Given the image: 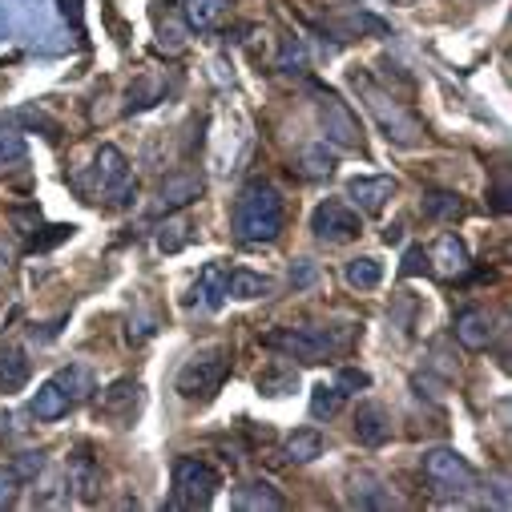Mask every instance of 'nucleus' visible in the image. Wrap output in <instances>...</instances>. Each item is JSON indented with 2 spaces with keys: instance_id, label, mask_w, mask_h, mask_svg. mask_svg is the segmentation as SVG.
<instances>
[{
  "instance_id": "16",
  "label": "nucleus",
  "mask_w": 512,
  "mask_h": 512,
  "mask_svg": "<svg viewBox=\"0 0 512 512\" xmlns=\"http://www.w3.org/2000/svg\"><path fill=\"white\" fill-rule=\"evenodd\" d=\"M234 508H238V512H283L287 500H283V492H275L267 480H250V484H242V488L234 492Z\"/></svg>"
},
{
  "instance_id": "4",
  "label": "nucleus",
  "mask_w": 512,
  "mask_h": 512,
  "mask_svg": "<svg viewBox=\"0 0 512 512\" xmlns=\"http://www.w3.org/2000/svg\"><path fill=\"white\" fill-rule=\"evenodd\" d=\"M271 351H283L287 359L299 363H323L327 355H335L343 347V335H335L331 327H279L263 339Z\"/></svg>"
},
{
  "instance_id": "11",
  "label": "nucleus",
  "mask_w": 512,
  "mask_h": 512,
  "mask_svg": "<svg viewBox=\"0 0 512 512\" xmlns=\"http://www.w3.org/2000/svg\"><path fill=\"white\" fill-rule=\"evenodd\" d=\"M468 246H464V238L460 234H452V230H444L440 238H436V246L428 250V271H436L440 279H460L464 271H468Z\"/></svg>"
},
{
  "instance_id": "6",
  "label": "nucleus",
  "mask_w": 512,
  "mask_h": 512,
  "mask_svg": "<svg viewBox=\"0 0 512 512\" xmlns=\"http://www.w3.org/2000/svg\"><path fill=\"white\" fill-rule=\"evenodd\" d=\"M218 488H222V476L206 460L198 456L174 460V508H210Z\"/></svg>"
},
{
  "instance_id": "7",
  "label": "nucleus",
  "mask_w": 512,
  "mask_h": 512,
  "mask_svg": "<svg viewBox=\"0 0 512 512\" xmlns=\"http://www.w3.org/2000/svg\"><path fill=\"white\" fill-rule=\"evenodd\" d=\"M93 182H97V198H105L109 206H125L130 194L138 190L134 174H130V162L117 146H101L97 158H93Z\"/></svg>"
},
{
  "instance_id": "27",
  "label": "nucleus",
  "mask_w": 512,
  "mask_h": 512,
  "mask_svg": "<svg viewBox=\"0 0 512 512\" xmlns=\"http://www.w3.org/2000/svg\"><path fill=\"white\" fill-rule=\"evenodd\" d=\"M53 379H57V383H61V388L69 392L73 408H77V404H81V400H85V396L93 392V379H89V371H85V367H65V371H57Z\"/></svg>"
},
{
  "instance_id": "24",
  "label": "nucleus",
  "mask_w": 512,
  "mask_h": 512,
  "mask_svg": "<svg viewBox=\"0 0 512 512\" xmlns=\"http://www.w3.org/2000/svg\"><path fill=\"white\" fill-rule=\"evenodd\" d=\"M226 295L230 299H267L271 295V279L254 275V271H230L226 275Z\"/></svg>"
},
{
  "instance_id": "2",
  "label": "nucleus",
  "mask_w": 512,
  "mask_h": 512,
  "mask_svg": "<svg viewBox=\"0 0 512 512\" xmlns=\"http://www.w3.org/2000/svg\"><path fill=\"white\" fill-rule=\"evenodd\" d=\"M351 85L359 89V97H363L367 113L375 117V125L383 130V138L396 142V146H416V142H420L424 130H420V121L404 109V101L388 97V93H383L367 73H351Z\"/></svg>"
},
{
  "instance_id": "17",
  "label": "nucleus",
  "mask_w": 512,
  "mask_h": 512,
  "mask_svg": "<svg viewBox=\"0 0 512 512\" xmlns=\"http://www.w3.org/2000/svg\"><path fill=\"white\" fill-rule=\"evenodd\" d=\"M29 383V355L17 343L0 347V392H21Z\"/></svg>"
},
{
  "instance_id": "14",
  "label": "nucleus",
  "mask_w": 512,
  "mask_h": 512,
  "mask_svg": "<svg viewBox=\"0 0 512 512\" xmlns=\"http://www.w3.org/2000/svg\"><path fill=\"white\" fill-rule=\"evenodd\" d=\"M355 436H359V444H367V448L388 444V440H392V416H388V408L359 404V412H355Z\"/></svg>"
},
{
  "instance_id": "20",
  "label": "nucleus",
  "mask_w": 512,
  "mask_h": 512,
  "mask_svg": "<svg viewBox=\"0 0 512 512\" xmlns=\"http://www.w3.org/2000/svg\"><path fill=\"white\" fill-rule=\"evenodd\" d=\"M158 101H166V77L162 73H142L130 85V93H125V113H142Z\"/></svg>"
},
{
  "instance_id": "37",
  "label": "nucleus",
  "mask_w": 512,
  "mask_h": 512,
  "mask_svg": "<svg viewBox=\"0 0 512 512\" xmlns=\"http://www.w3.org/2000/svg\"><path fill=\"white\" fill-rule=\"evenodd\" d=\"M335 388H339L343 396H351V392H359V388H371V375H367V371H355V367H343L339 379H335Z\"/></svg>"
},
{
  "instance_id": "34",
  "label": "nucleus",
  "mask_w": 512,
  "mask_h": 512,
  "mask_svg": "<svg viewBox=\"0 0 512 512\" xmlns=\"http://www.w3.org/2000/svg\"><path fill=\"white\" fill-rule=\"evenodd\" d=\"M190 222L186 218H178V222H170V226H162V238H158V246L166 250V254H174V250H182L186 242H190Z\"/></svg>"
},
{
  "instance_id": "15",
  "label": "nucleus",
  "mask_w": 512,
  "mask_h": 512,
  "mask_svg": "<svg viewBox=\"0 0 512 512\" xmlns=\"http://www.w3.org/2000/svg\"><path fill=\"white\" fill-rule=\"evenodd\" d=\"M138 400H142V383L138 379H117L113 388L101 392V412L109 420H130L138 412Z\"/></svg>"
},
{
  "instance_id": "10",
  "label": "nucleus",
  "mask_w": 512,
  "mask_h": 512,
  "mask_svg": "<svg viewBox=\"0 0 512 512\" xmlns=\"http://www.w3.org/2000/svg\"><path fill=\"white\" fill-rule=\"evenodd\" d=\"M202 190H206V182H202V174H194V170H182V174H170L166 182H162V190H158V198H154V214H178V210H186L190 202H198L202 198Z\"/></svg>"
},
{
  "instance_id": "12",
  "label": "nucleus",
  "mask_w": 512,
  "mask_h": 512,
  "mask_svg": "<svg viewBox=\"0 0 512 512\" xmlns=\"http://www.w3.org/2000/svg\"><path fill=\"white\" fill-rule=\"evenodd\" d=\"M452 335H456L460 347H468V351H484V347H492V339H496V319H492L488 311H480V307H468V311L456 315Z\"/></svg>"
},
{
  "instance_id": "29",
  "label": "nucleus",
  "mask_w": 512,
  "mask_h": 512,
  "mask_svg": "<svg viewBox=\"0 0 512 512\" xmlns=\"http://www.w3.org/2000/svg\"><path fill=\"white\" fill-rule=\"evenodd\" d=\"M299 166H303V174H307V178H327V174L335 170V154L319 142V146H307V150H303Z\"/></svg>"
},
{
  "instance_id": "19",
  "label": "nucleus",
  "mask_w": 512,
  "mask_h": 512,
  "mask_svg": "<svg viewBox=\"0 0 512 512\" xmlns=\"http://www.w3.org/2000/svg\"><path fill=\"white\" fill-rule=\"evenodd\" d=\"M69 408H73V400H69V392L61 388L57 379L41 383L37 396H33V416H37V420H45V424H53V420L69 416Z\"/></svg>"
},
{
  "instance_id": "32",
  "label": "nucleus",
  "mask_w": 512,
  "mask_h": 512,
  "mask_svg": "<svg viewBox=\"0 0 512 512\" xmlns=\"http://www.w3.org/2000/svg\"><path fill=\"white\" fill-rule=\"evenodd\" d=\"M29 162V150L17 134H0V174L5 170H21Z\"/></svg>"
},
{
  "instance_id": "5",
  "label": "nucleus",
  "mask_w": 512,
  "mask_h": 512,
  "mask_svg": "<svg viewBox=\"0 0 512 512\" xmlns=\"http://www.w3.org/2000/svg\"><path fill=\"white\" fill-rule=\"evenodd\" d=\"M424 480H428V488H432L436 496H444V500H460V496H468V492L476 488L472 464H468L460 452H452V448H432V452H424Z\"/></svg>"
},
{
  "instance_id": "40",
  "label": "nucleus",
  "mask_w": 512,
  "mask_h": 512,
  "mask_svg": "<svg viewBox=\"0 0 512 512\" xmlns=\"http://www.w3.org/2000/svg\"><path fill=\"white\" fill-rule=\"evenodd\" d=\"M383 242H400V226H388V230H383Z\"/></svg>"
},
{
  "instance_id": "9",
  "label": "nucleus",
  "mask_w": 512,
  "mask_h": 512,
  "mask_svg": "<svg viewBox=\"0 0 512 512\" xmlns=\"http://www.w3.org/2000/svg\"><path fill=\"white\" fill-rule=\"evenodd\" d=\"M311 230H315V238L319 242H327V246H343V242H351V238H359V230H363V222H359V214L347 206V202H319L315 206V214H311Z\"/></svg>"
},
{
  "instance_id": "30",
  "label": "nucleus",
  "mask_w": 512,
  "mask_h": 512,
  "mask_svg": "<svg viewBox=\"0 0 512 512\" xmlns=\"http://www.w3.org/2000/svg\"><path fill=\"white\" fill-rule=\"evenodd\" d=\"M295 383H299V375H295L291 367H275V371H263V375H259V392H267V396H287V392H295Z\"/></svg>"
},
{
  "instance_id": "38",
  "label": "nucleus",
  "mask_w": 512,
  "mask_h": 512,
  "mask_svg": "<svg viewBox=\"0 0 512 512\" xmlns=\"http://www.w3.org/2000/svg\"><path fill=\"white\" fill-rule=\"evenodd\" d=\"M41 468H45V452H21L17 464H13V472H17L21 480H33Z\"/></svg>"
},
{
  "instance_id": "31",
  "label": "nucleus",
  "mask_w": 512,
  "mask_h": 512,
  "mask_svg": "<svg viewBox=\"0 0 512 512\" xmlns=\"http://www.w3.org/2000/svg\"><path fill=\"white\" fill-rule=\"evenodd\" d=\"M363 484H367V488L351 496V504H355V508H392V504H396V496H392L388 488H383L379 480H371V476H363Z\"/></svg>"
},
{
  "instance_id": "1",
  "label": "nucleus",
  "mask_w": 512,
  "mask_h": 512,
  "mask_svg": "<svg viewBox=\"0 0 512 512\" xmlns=\"http://www.w3.org/2000/svg\"><path fill=\"white\" fill-rule=\"evenodd\" d=\"M283 222H287V206H283V194L271 186V182H250L242 186L238 202H234V238L242 246H263V242H275L283 234Z\"/></svg>"
},
{
  "instance_id": "13",
  "label": "nucleus",
  "mask_w": 512,
  "mask_h": 512,
  "mask_svg": "<svg viewBox=\"0 0 512 512\" xmlns=\"http://www.w3.org/2000/svg\"><path fill=\"white\" fill-rule=\"evenodd\" d=\"M396 194V182L388 174H379V178H351L347 182V198L359 214H379L383 206H388V198Z\"/></svg>"
},
{
  "instance_id": "28",
  "label": "nucleus",
  "mask_w": 512,
  "mask_h": 512,
  "mask_svg": "<svg viewBox=\"0 0 512 512\" xmlns=\"http://www.w3.org/2000/svg\"><path fill=\"white\" fill-rule=\"evenodd\" d=\"M339 408H343V392L335 388V383H319L315 396H311V416L315 420H331Z\"/></svg>"
},
{
  "instance_id": "26",
  "label": "nucleus",
  "mask_w": 512,
  "mask_h": 512,
  "mask_svg": "<svg viewBox=\"0 0 512 512\" xmlns=\"http://www.w3.org/2000/svg\"><path fill=\"white\" fill-rule=\"evenodd\" d=\"M424 214H428L432 222H452V218L464 214V202H460V194H452V190H428V194H424Z\"/></svg>"
},
{
  "instance_id": "8",
  "label": "nucleus",
  "mask_w": 512,
  "mask_h": 512,
  "mask_svg": "<svg viewBox=\"0 0 512 512\" xmlns=\"http://www.w3.org/2000/svg\"><path fill=\"white\" fill-rule=\"evenodd\" d=\"M315 105H319V121H323L327 142H335V146H343V150H355V146L363 142L359 121H355V113L347 109V101H339L331 89H319V85H315Z\"/></svg>"
},
{
  "instance_id": "39",
  "label": "nucleus",
  "mask_w": 512,
  "mask_h": 512,
  "mask_svg": "<svg viewBox=\"0 0 512 512\" xmlns=\"http://www.w3.org/2000/svg\"><path fill=\"white\" fill-rule=\"evenodd\" d=\"M420 271H428V250H424V246H412V250L404 254L400 275H420Z\"/></svg>"
},
{
  "instance_id": "22",
  "label": "nucleus",
  "mask_w": 512,
  "mask_h": 512,
  "mask_svg": "<svg viewBox=\"0 0 512 512\" xmlns=\"http://www.w3.org/2000/svg\"><path fill=\"white\" fill-rule=\"evenodd\" d=\"M69 484H73V492H77V500H81V504H93V500H97L101 472H97V464H93L85 452H77V456H73V464H69Z\"/></svg>"
},
{
  "instance_id": "23",
  "label": "nucleus",
  "mask_w": 512,
  "mask_h": 512,
  "mask_svg": "<svg viewBox=\"0 0 512 512\" xmlns=\"http://www.w3.org/2000/svg\"><path fill=\"white\" fill-rule=\"evenodd\" d=\"M343 279H347L351 291H375L383 283V263L371 259V254H359V259H351L343 267Z\"/></svg>"
},
{
  "instance_id": "36",
  "label": "nucleus",
  "mask_w": 512,
  "mask_h": 512,
  "mask_svg": "<svg viewBox=\"0 0 512 512\" xmlns=\"http://www.w3.org/2000/svg\"><path fill=\"white\" fill-rule=\"evenodd\" d=\"M17 496H21V476L9 468H0V512H5V508H13L17 504Z\"/></svg>"
},
{
  "instance_id": "21",
  "label": "nucleus",
  "mask_w": 512,
  "mask_h": 512,
  "mask_svg": "<svg viewBox=\"0 0 512 512\" xmlns=\"http://www.w3.org/2000/svg\"><path fill=\"white\" fill-rule=\"evenodd\" d=\"M230 9V0H182V17L194 33H210Z\"/></svg>"
},
{
  "instance_id": "41",
  "label": "nucleus",
  "mask_w": 512,
  "mask_h": 512,
  "mask_svg": "<svg viewBox=\"0 0 512 512\" xmlns=\"http://www.w3.org/2000/svg\"><path fill=\"white\" fill-rule=\"evenodd\" d=\"M392 5H400V9H412V5H420V0H392Z\"/></svg>"
},
{
  "instance_id": "3",
  "label": "nucleus",
  "mask_w": 512,
  "mask_h": 512,
  "mask_svg": "<svg viewBox=\"0 0 512 512\" xmlns=\"http://www.w3.org/2000/svg\"><path fill=\"white\" fill-rule=\"evenodd\" d=\"M230 347H202L198 355H190L174 379V388L182 400H214L222 392V383L230 375Z\"/></svg>"
},
{
  "instance_id": "35",
  "label": "nucleus",
  "mask_w": 512,
  "mask_h": 512,
  "mask_svg": "<svg viewBox=\"0 0 512 512\" xmlns=\"http://www.w3.org/2000/svg\"><path fill=\"white\" fill-rule=\"evenodd\" d=\"M17 121H25V125H37V130H45V138H49V142H57V134H61V125H57L49 113H41V109H21V113H17Z\"/></svg>"
},
{
  "instance_id": "18",
  "label": "nucleus",
  "mask_w": 512,
  "mask_h": 512,
  "mask_svg": "<svg viewBox=\"0 0 512 512\" xmlns=\"http://www.w3.org/2000/svg\"><path fill=\"white\" fill-rule=\"evenodd\" d=\"M226 275L230 271L222 263H206L202 275H198V283H194V303H202L206 311H218L226 303Z\"/></svg>"
},
{
  "instance_id": "25",
  "label": "nucleus",
  "mask_w": 512,
  "mask_h": 512,
  "mask_svg": "<svg viewBox=\"0 0 512 512\" xmlns=\"http://www.w3.org/2000/svg\"><path fill=\"white\" fill-rule=\"evenodd\" d=\"M323 456V436L315 428H299L287 436V460L291 464H311Z\"/></svg>"
},
{
  "instance_id": "33",
  "label": "nucleus",
  "mask_w": 512,
  "mask_h": 512,
  "mask_svg": "<svg viewBox=\"0 0 512 512\" xmlns=\"http://www.w3.org/2000/svg\"><path fill=\"white\" fill-rule=\"evenodd\" d=\"M275 69H283V73H303V69H307V49H303L299 37H287V41H283V53H279Z\"/></svg>"
}]
</instances>
